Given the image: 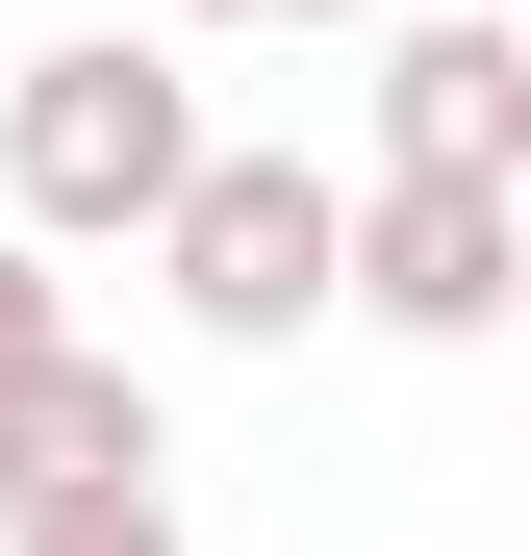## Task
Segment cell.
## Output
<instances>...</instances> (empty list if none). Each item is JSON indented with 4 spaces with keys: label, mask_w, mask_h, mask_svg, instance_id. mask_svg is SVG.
I'll use <instances>...</instances> for the list:
<instances>
[{
    "label": "cell",
    "mask_w": 531,
    "mask_h": 556,
    "mask_svg": "<svg viewBox=\"0 0 531 556\" xmlns=\"http://www.w3.org/2000/svg\"><path fill=\"white\" fill-rule=\"evenodd\" d=\"M177 177H203V102H177L152 51H26V76H0V203H26V253L177 228Z\"/></svg>",
    "instance_id": "obj_1"
},
{
    "label": "cell",
    "mask_w": 531,
    "mask_h": 556,
    "mask_svg": "<svg viewBox=\"0 0 531 556\" xmlns=\"http://www.w3.org/2000/svg\"><path fill=\"white\" fill-rule=\"evenodd\" d=\"M329 228H354V203H329L304 152H203L152 253H177V304H203L228 354H279V329H329Z\"/></svg>",
    "instance_id": "obj_2"
},
{
    "label": "cell",
    "mask_w": 531,
    "mask_h": 556,
    "mask_svg": "<svg viewBox=\"0 0 531 556\" xmlns=\"http://www.w3.org/2000/svg\"><path fill=\"white\" fill-rule=\"evenodd\" d=\"M329 304H380V329H506V177H380V203L329 228Z\"/></svg>",
    "instance_id": "obj_3"
},
{
    "label": "cell",
    "mask_w": 531,
    "mask_h": 556,
    "mask_svg": "<svg viewBox=\"0 0 531 556\" xmlns=\"http://www.w3.org/2000/svg\"><path fill=\"white\" fill-rule=\"evenodd\" d=\"M127 506H152V380L127 354H51V380L0 405V556L26 531H127Z\"/></svg>",
    "instance_id": "obj_4"
},
{
    "label": "cell",
    "mask_w": 531,
    "mask_h": 556,
    "mask_svg": "<svg viewBox=\"0 0 531 556\" xmlns=\"http://www.w3.org/2000/svg\"><path fill=\"white\" fill-rule=\"evenodd\" d=\"M531 152V51L506 26H405L380 51V177H506Z\"/></svg>",
    "instance_id": "obj_5"
},
{
    "label": "cell",
    "mask_w": 531,
    "mask_h": 556,
    "mask_svg": "<svg viewBox=\"0 0 531 556\" xmlns=\"http://www.w3.org/2000/svg\"><path fill=\"white\" fill-rule=\"evenodd\" d=\"M51 354H76V278H51L26 228H0V405H26V380H51Z\"/></svg>",
    "instance_id": "obj_6"
},
{
    "label": "cell",
    "mask_w": 531,
    "mask_h": 556,
    "mask_svg": "<svg viewBox=\"0 0 531 556\" xmlns=\"http://www.w3.org/2000/svg\"><path fill=\"white\" fill-rule=\"evenodd\" d=\"M177 26H354V0H177Z\"/></svg>",
    "instance_id": "obj_7"
},
{
    "label": "cell",
    "mask_w": 531,
    "mask_h": 556,
    "mask_svg": "<svg viewBox=\"0 0 531 556\" xmlns=\"http://www.w3.org/2000/svg\"><path fill=\"white\" fill-rule=\"evenodd\" d=\"M26 556H177V531H152V506H127V531H26Z\"/></svg>",
    "instance_id": "obj_8"
}]
</instances>
